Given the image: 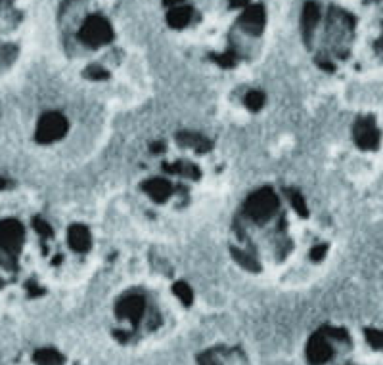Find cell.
I'll list each match as a JSON object with an SVG mask.
<instances>
[{"mask_svg": "<svg viewBox=\"0 0 383 365\" xmlns=\"http://www.w3.org/2000/svg\"><path fill=\"white\" fill-rule=\"evenodd\" d=\"M278 209V199L274 195L270 190H259V192H255L251 197L247 199L246 203V211L249 214L251 220L255 222H259L263 224L265 220L273 216L274 211Z\"/></svg>", "mask_w": 383, "mask_h": 365, "instance_id": "6da1fadb", "label": "cell"}, {"mask_svg": "<svg viewBox=\"0 0 383 365\" xmlns=\"http://www.w3.org/2000/svg\"><path fill=\"white\" fill-rule=\"evenodd\" d=\"M175 293L178 296H181L182 301L184 302H190L192 301V291H190L188 287H186V285H184V283H176L175 285Z\"/></svg>", "mask_w": 383, "mask_h": 365, "instance_id": "4fadbf2b", "label": "cell"}, {"mask_svg": "<svg viewBox=\"0 0 383 365\" xmlns=\"http://www.w3.org/2000/svg\"><path fill=\"white\" fill-rule=\"evenodd\" d=\"M67 130V121L59 113H46L40 117L39 129H37V140L42 144L59 140Z\"/></svg>", "mask_w": 383, "mask_h": 365, "instance_id": "277c9868", "label": "cell"}, {"mask_svg": "<svg viewBox=\"0 0 383 365\" xmlns=\"http://www.w3.org/2000/svg\"><path fill=\"white\" fill-rule=\"evenodd\" d=\"M240 27L246 33H249V35H259V33L263 31V27H265V12H263V8H249V10L241 16Z\"/></svg>", "mask_w": 383, "mask_h": 365, "instance_id": "5b68a950", "label": "cell"}, {"mask_svg": "<svg viewBox=\"0 0 383 365\" xmlns=\"http://www.w3.org/2000/svg\"><path fill=\"white\" fill-rule=\"evenodd\" d=\"M293 205H295V209H297L299 212H301V214H303V216H307V207H305V201H303V199L299 197V195H293Z\"/></svg>", "mask_w": 383, "mask_h": 365, "instance_id": "5bb4252c", "label": "cell"}, {"mask_svg": "<svg viewBox=\"0 0 383 365\" xmlns=\"http://www.w3.org/2000/svg\"><path fill=\"white\" fill-rule=\"evenodd\" d=\"M178 140H181L184 146L198 149V151H205V149H209V141L205 140V138H202V136L192 134V132H184V134H181Z\"/></svg>", "mask_w": 383, "mask_h": 365, "instance_id": "30bf717a", "label": "cell"}, {"mask_svg": "<svg viewBox=\"0 0 383 365\" xmlns=\"http://www.w3.org/2000/svg\"><path fill=\"white\" fill-rule=\"evenodd\" d=\"M246 105L249 109H261L265 105V94L259 90H251L246 96Z\"/></svg>", "mask_w": 383, "mask_h": 365, "instance_id": "7c38bea8", "label": "cell"}, {"mask_svg": "<svg viewBox=\"0 0 383 365\" xmlns=\"http://www.w3.org/2000/svg\"><path fill=\"white\" fill-rule=\"evenodd\" d=\"M167 4H175V2H181V0H165Z\"/></svg>", "mask_w": 383, "mask_h": 365, "instance_id": "e0dca14e", "label": "cell"}, {"mask_svg": "<svg viewBox=\"0 0 383 365\" xmlns=\"http://www.w3.org/2000/svg\"><path fill=\"white\" fill-rule=\"evenodd\" d=\"M23 226L16 218H4L0 220V249L10 253L13 258L20 253L23 245Z\"/></svg>", "mask_w": 383, "mask_h": 365, "instance_id": "7a4b0ae2", "label": "cell"}, {"mask_svg": "<svg viewBox=\"0 0 383 365\" xmlns=\"http://www.w3.org/2000/svg\"><path fill=\"white\" fill-rule=\"evenodd\" d=\"M86 75L92 79H104L105 77V73L100 67H91V69L86 71Z\"/></svg>", "mask_w": 383, "mask_h": 365, "instance_id": "9a60e30c", "label": "cell"}, {"mask_svg": "<svg viewBox=\"0 0 383 365\" xmlns=\"http://www.w3.org/2000/svg\"><path fill=\"white\" fill-rule=\"evenodd\" d=\"M67 239H69V245L75 250H86L88 245H91V233H88L85 226H73L69 233H67Z\"/></svg>", "mask_w": 383, "mask_h": 365, "instance_id": "52a82bcc", "label": "cell"}, {"mask_svg": "<svg viewBox=\"0 0 383 365\" xmlns=\"http://www.w3.org/2000/svg\"><path fill=\"white\" fill-rule=\"evenodd\" d=\"M81 40L88 46L105 45L111 40V27L108 25L104 18L94 16L91 20H86V23L81 29Z\"/></svg>", "mask_w": 383, "mask_h": 365, "instance_id": "3957f363", "label": "cell"}, {"mask_svg": "<svg viewBox=\"0 0 383 365\" xmlns=\"http://www.w3.org/2000/svg\"><path fill=\"white\" fill-rule=\"evenodd\" d=\"M190 18H192V10H190V8H176V10H173V12L169 13V23L178 29V27L188 25Z\"/></svg>", "mask_w": 383, "mask_h": 365, "instance_id": "8fae6325", "label": "cell"}, {"mask_svg": "<svg viewBox=\"0 0 383 365\" xmlns=\"http://www.w3.org/2000/svg\"><path fill=\"white\" fill-rule=\"evenodd\" d=\"M142 308H144V301L140 296H129V299H125L121 304H119V314L127 315V318H138V315L142 314Z\"/></svg>", "mask_w": 383, "mask_h": 365, "instance_id": "ba28073f", "label": "cell"}, {"mask_svg": "<svg viewBox=\"0 0 383 365\" xmlns=\"http://www.w3.org/2000/svg\"><path fill=\"white\" fill-rule=\"evenodd\" d=\"M357 144L364 149H372L377 146V130L370 121H358L355 127Z\"/></svg>", "mask_w": 383, "mask_h": 365, "instance_id": "8992f818", "label": "cell"}, {"mask_svg": "<svg viewBox=\"0 0 383 365\" xmlns=\"http://www.w3.org/2000/svg\"><path fill=\"white\" fill-rule=\"evenodd\" d=\"M144 190L148 192V195L157 199V201L169 197V193H171V186L165 182V180H149L148 184L144 186Z\"/></svg>", "mask_w": 383, "mask_h": 365, "instance_id": "9c48e42d", "label": "cell"}, {"mask_svg": "<svg viewBox=\"0 0 383 365\" xmlns=\"http://www.w3.org/2000/svg\"><path fill=\"white\" fill-rule=\"evenodd\" d=\"M324 255H326V247H316V249L312 250V258H314V260H320Z\"/></svg>", "mask_w": 383, "mask_h": 365, "instance_id": "2e32d148", "label": "cell"}]
</instances>
